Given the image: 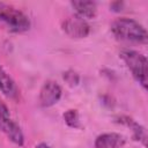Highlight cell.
<instances>
[{
	"instance_id": "1",
	"label": "cell",
	"mask_w": 148,
	"mask_h": 148,
	"mask_svg": "<svg viewBox=\"0 0 148 148\" xmlns=\"http://www.w3.org/2000/svg\"><path fill=\"white\" fill-rule=\"evenodd\" d=\"M113 37L121 42L146 44L148 39L146 28L136 20L131 17H118L111 23Z\"/></svg>"
},
{
	"instance_id": "2",
	"label": "cell",
	"mask_w": 148,
	"mask_h": 148,
	"mask_svg": "<svg viewBox=\"0 0 148 148\" xmlns=\"http://www.w3.org/2000/svg\"><path fill=\"white\" fill-rule=\"evenodd\" d=\"M31 27L29 16L21 9L0 1V29L9 34H23Z\"/></svg>"
},
{
	"instance_id": "3",
	"label": "cell",
	"mask_w": 148,
	"mask_h": 148,
	"mask_svg": "<svg viewBox=\"0 0 148 148\" xmlns=\"http://www.w3.org/2000/svg\"><path fill=\"white\" fill-rule=\"evenodd\" d=\"M120 59L124 61L126 68L130 71L133 79L142 87L147 88V58L141 52L133 49H121L119 52Z\"/></svg>"
},
{
	"instance_id": "4",
	"label": "cell",
	"mask_w": 148,
	"mask_h": 148,
	"mask_svg": "<svg viewBox=\"0 0 148 148\" xmlns=\"http://www.w3.org/2000/svg\"><path fill=\"white\" fill-rule=\"evenodd\" d=\"M0 132L15 146L22 147L24 145V134L21 126L13 118L9 108L0 98Z\"/></svg>"
},
{
	"instance_id": "5",
	"label": "cell",
	"mask_w": 148,
	"mask_h": 148,
	"mask_svg": "<svg viewBox=\"0 0 148 148\" xmlns=\"http://www.w3.org/2000/svg\"><path fill=\"white\" fill-rule=\"evenodd\" d=\"M62 96V89L60 84L53 80H46L39 89L38 104L42 108H51L56 105Z\"/></svg>"
},
{
	"instance_id": "6",
	"label": "cell",
	"mask_w": 148,
	"mask_h": 148,
	"mask_svg": "<svg viewBox=\"0 0 148 148\" xmlns=\"http://www.w3.org/2000/svg\"><path fill=\"white\" fill-rule=\"evenodd\" d=\"M61 30L71 38H84L90 34V25L87 20L72 15L61 22Z\"/></svg>"
},
{
	"instance_id": "7",
	"label": "cell",
	"mask_w": 148,
	"mask_h": 148,
	"mask_svg": "<svg viewBox=\"0 0 148 148\" xmlns=\"http://www.w3.org/2000/svg\"><path fill=\"white\" fill-rule=\"evenodd\" d=\"M127 142L125 135L117 132H106L96 136L94 141L95 148H123Z\"/></svg>"
},
{
	"instance_id": "8",
	"label": "cell",
	"mask_w": 148,
	"mask_h": 148,
	"mask_svg": "<svg viewBox=\"0 0 148 148\" xmlns=\"http://www.w3.org/2000/svg\"><path fill=\"white\" fill-rule=\"evenodd\" d=\"M0 91L3 96L9 99L17 101L20 98V90L13 80V77L8 74V72L0 64Z\"/></svg>"
},
{
	"instance_id": "9",
	"label": "cell",
	"mask_w": 148,
	"mask_h": 148,
	"mask_svg": "<svg viewBox=\"0 0 148 148\" xmlns=\"http://www.w3.org/2000/svg\"><path fill=\"white\" fill-rule=\"evenodd\" d=\"M116 123L121 124L126 127H128L132 131V136L135 141H139L142 143V146H146V141H147V132L146 128L139 124L138 121H135L133 118L128 117V116H118L116 117Z\"/></svg>"
},
{
	"instance_id": "10",
	"label": "cell",
	"mask_w": 148,
	"mask_h": 148,
	"mask_svg": "<svg viewBox=\"0 0 148 148\" xmlns=\"http://www.w3.org/2000/svg\"><path fill=\"white\" fill-rule=\"evenodd\" d=\"M72 8L75 12V15L87 20L94 18L97 15V3L95 1H72Z\"/></svg>"
},
{
	"instance_id": "11",
	"label": "cell",
	"mask_w": 148,
	"mask_h": 148,
	"mask_svg": "<svg viewBox=\"0 0 148 148\" xmlns=\"http://www.w3.org/2000/svg\"><path fill=\"white\" fill-rule=\"evenodd\" d=\"M62 117L68 127H71V128H80L81 127L80 114L76 109H68L67 111H65Z\"/></svg>"
},
{
	"instance_id": "12",
	"label": "cell",
	"mask_w": 148,
	"mask_h": 148,
	"mask_svg": "<svg viewBox=\"0 0 148 148\" xmlns=\"http://www.w3.org/2000/svg\"><path fill=\"white\" fill-rule=\"evenodd\" d=\"M62 79H64V81H65L68 86H71V87H75V86H77L79 82H80V75H79L75 71H73V69H68V71L64 72Z\"/></svg>"
},
{
	"instance_id": "13",
	"label": "cell",
	"mask_w": 148,
	"mask_h": 148,
	"mask_svg": "<svg viewBox=\"0 0 148 148\" xmlns=\"http://www.w3.org/2000/svg\"><path fill=\"white\" fill-rule=\"evenodd\" d=\"M35 148H51L46 142H39L38 145L35 146Z\"/></svg>"
}]
</instances>
